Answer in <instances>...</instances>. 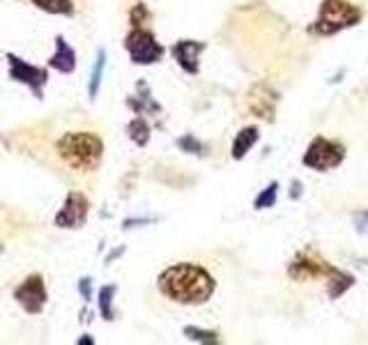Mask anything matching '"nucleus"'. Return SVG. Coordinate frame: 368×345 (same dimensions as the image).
<instances>
[{"label": "nucleus", "mask_w": 368, "mask_h": 345, "mask_svg": "<svg viewBox=\"0 0 368 345\" xmlns=\"http://www.w3.org/2000/svg\"><path fill=\"white\" fill-rule=\"evenodd\" d=\"M17 297H19L21 301H24L26 297H30V299L40 297V299H44V290H42V281H40V278H28V283L17 292Z\"/></svg>", "instance_id": "0eeeda50"}, {"label": "nucleus", "mask_w": 368, "mask_h": 345, "mask_svg": "<svg viewBox=\"0 0 368 345\" xmlns=\"http://www.w3.org/2000/svg\"><path fill=\"white\" fill-rule=\"evenodd\" d=\"M127 46L132 48V53L139 62H150L152 57L159 55V48L152 42V37H150L148 33H141V30L132 35V39L127 42Z\"/></svg>", "instance_id": "39448f33"}, {"label": "nucleus", "mask_w": 368, "mask_h": 345, "mask_svg": "<svg viewBox=\"0 0 368 345\" xmlns=\"http://www.w3.org/2000/svg\"><path fill=\"white\" fill-rule=\"evenodd\" d=\"M355 19H357V12L352 10L350 5L341 3V0H327L322 7L320 21H317V28L324 33L338 30V28L348 26L350 21H355Z\"/></svg>", "instance_id": "7ed1b4c3"}, {"label": "nucleus", "mask_w": 368, "mask_h": 345, "mask_svg": "<svg viewBox=\"0 0 368 345\" xmlns=\"http://www.w3.org/2000/svg\"><path fill=\"white\" fill-rule=\"evenodd\" d=\"M58 152L69 168L76 170H92L102 157V141L90 132L67 134L58 143Z\"/></svg>", "instance_id": "f03ea898"}, {"label": "nucleus", "mask_w": 368, "mask_h": 345, "mask_svg": "<svg viewBox=\"0 0 368 345\" xmlns=\"http://www.w3.org/2000/svg\"><path fill=\"white\" fill-rule=\"evenodd\" d=\"M159 288L166 297L179 304H200L212 294L214 281L205 269L196 265H175L159 278Z\"/></svg>", "instance_id": "f257e3e1"}, {"label": "nucleus", "mask_w": 368, "mask_h": 345, "mask_svg": "<svg viewBox=\"0 0 368 345\" xmlns=\"http://www.w3.org/2000/svg\"><path fill=\"white\" fill-rule=\"evenodd\" d=\"M341 157H343V148H338L336 143L320 139L313 143L311 150H308L306 163L308 166H315V168H331L341 161Z\"/></svg>", "instance_id": "20e7f679"}, {"label": "nucleus", "mask_w": 368, "mask_h": 345, "mask_svg": "<svg viewBox=\"0 0 368 345\" xmlns=\"http://www.w3.org/2000/svg\"><path fill=\"white\" fill-rule=\"evenodd\" d=\"M85 210H88V203H85V198L78 196V193H74V196H69L67 207H64L62 214L58 217V224H62V226H67V228L81 224L83 217H85Z\"/></svg>", "instance_id": "423d86ee"}]
</instances>
